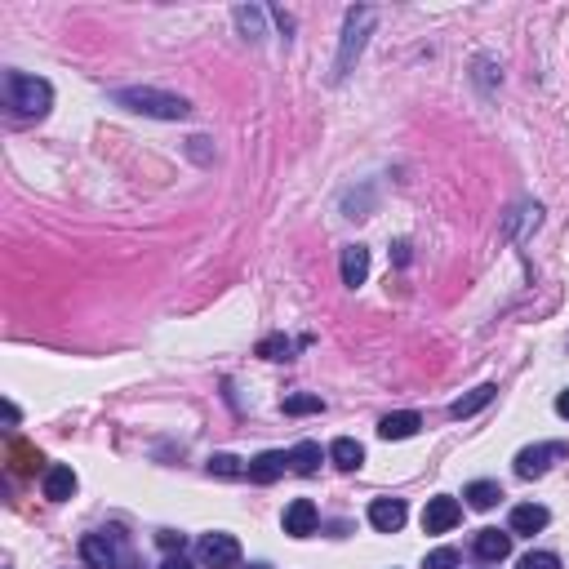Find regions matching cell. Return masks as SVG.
Returning <instances> with one entry per match:
<instances>
[{
    "label": "cell",
    "mask_w": 569,
    "mask_h": 569,
    "mask_svg": "<svg viewBox=\"0 0 569 569\" xmlns=\"http://www.w3.org/2000/svg\"><path fill=\"white\" fill-rule=\"evenodd\" d=\"M5 103L14 107V116H45L54 103L50 80L27 76V71H5Z\"/></svg>",
    "instance_id": "1"
},
{
    "label": "cell",
    "mask_w": 569,
    "mask_h": 569,
    "mask_svg": "<svg viewBox=\"0 0 569 569\" xmlns=\"http://www.w3.org/2000/svg\"><path fill=\"white\" fill-rule=\"evenodd\" d=\"M112 98H116L121 107L139 112V116H156V121H183V116L192 112V103H187V98L165 94V89H116Z\"/></svg>",
    "instance_id": "2"
},
{
    "label": "cell",
    "mask_w": 569,
    "mask_h": 569,
    "mask_svg": "<svg viewBox=\"0 0 569 569\" xmlns=\"http://www.w3.org/2000/svg\"><path fill=\"white\" fill-rule=\"evenodd\" d=\"M80 556H85V565L89 569H134V552L125 547V534H121V529L85 534Z\"/></svg>",
    "instance_id": "3"
},
{
    "label": "cell",
    "mask_w": 569,
    "mask_h": 569,
    "mask_svg": "<svg viewBox=\"0 0 569 569\" xmlns=\"http://www.w3.org/2000/svg\"><path fill=\"white\" fill-rule=\"evenodd\" d=\"M374 32V9H348V23H343V45H339V59H334V80H343L348 71H352V63L360 59V50H365V36Z\"/></svg>",
    "instance_id": "4"
},
{
    "label": "cell",
    "mask_w": 569,
    "mask_h": 569,
    "mask_svg": "<svg viewBox=\"0 0 569 569\" xmlns=\"http://www.w3.org/2000/svg\"><path fill=\"white\" fill-rule=\"evenodd\" d=\"M556 458H569V445L565 440H547V445H529V449H520L516 454V476L520 481H534V476H543Z\"/></svg>",
    "instance_id": "5"
},
{
    "label": "cell",
    "mask_w": 569,
    "mask_h": 569,
    "mask_svg": "<svg viewBox=\"0 0 569 569\" xmlns=\"http://www.w3.org/2000/svg\"><path fill=\"white\" fill-rule=\"evenodd\" d=\"M458 520H463V502H458V498H449V494L427 498V507H423V534H449Z\"/></svg>",
    "instance_id": "6"
},
{
    "label": "cell",
    "mask_w": 569,
    "mask_h": 569,
    "mask_svg": "<svg viewBox=\"0 0 569 569\" xmlns=\"http://www.w3.org/2000/svg\"><path fill=\"white\" fill-rule=\"evenodd\" d=\"M201 565L236 569L240 565V543H236L231 534H205V538H201Z\"/></svg>",
    "instance_id": "7"
},
{
    "label": "cell",
    "mask_w": 569,
    "mask_h": 569,
    "mask_svg": "<svg viewBox=\"0 0 569 569\" xmlns=\"http://www.w3.org/2000/svg\"><path fill=\"white\" fill-rule=\"evenodd\" d=\"M316 525H321V511L312 498H294L284 507V534L289 538H307V534H316Z\"/></svg>",
    "instance_id": "8"
},
{
    "label": "cell",
    "mask_w": 569,
    "mask_h": 569,
    "mask_svg": "<svg viewBox=\"0 0 569 569\" xmlns=\"http://www.w3.org/2000/svg\"><path fill=\"white\" fill-rule=\"evenodd\" d=\"M405 516H410V511H405L401 498H374V502H369V525H374L378 534H396V529L405 525Z\"/></svg>",
    "instance_id": "9"
},
{
    "label": "cell",
    "mask_w": 569,
    "mask_h": 569,
    "mask_svg": "<svg viewBox=\"0 0 569 569\" xmlns=\"http://www.w3.org/2000/svg\"><path fill=\"white\" fill-rule=\"evenodd\" d=\"M547 507H538V502H520V507H511V534H538V529H547Z\"/></svg>",
    "instance_id": "10"
},
{
    "label": "cell",
    "mask_w": 569,
    "mask_h": 569,
    "mask_svg": "<svg viewBox=\"0 0 569 569\" xmlns=\"http://www.w3.org/2000/svg\"><path fill=\"white\" fill-rule=\"evenodd\" d=\"M476 556L490 561V565L507 561V556H511V534H502V529H481V534H476Z\"/></svg>",
    "instance_id": "11"
},
{
    "label": "cell",
    "mask_w": 569,
    "mask_h": 569,
    "mask_svg": "<svg viewBox=\"0 0 569 569\" xmlns=\"http://www.w3.org/2000/svg\"><path fill=\"white\" fill-rule=\"evenodd\" d=\"M284 467H289V454H281V449H267V454H258V458L249 463V481H254V485H272Z\"/></svg>",
    "instance_id": "12"
},
{
    "label": "cell",
    "mask_w": 569,
    "mask_h": 569,
    "mask_svg": "<svg viewBox=\"0 0 569 569\" xmlns=\"http://www.w3.org/2000/svg\"><path fill=\"white\" fill-rule=\"evenodd\" d=\"M494 396H498L494 383H481L476 392H467V396H458V401L449 405V419H472V414H481V410H485Z\"/></svg>",
    "instance_id": "13"
},
{
    "label": "cell",
    "mask_w": 569,
    "mask_h": 569,
    "mask_svg": "<svg viewBox=\"0 0 569 569\" xmlns=\"http://www.w3.org/2000/svg\"><path fill=\"white\" fill-rule=\"evenodd\" d=\"M419 427H423V419H419L414 410H401V414H387V419L378 423V436H383V440H410Z\"/></svg>",
    "instance_id": "14"
},
{
    "label": "cell",
    "mask_w": 569,
    "mask_h": 569,
    "mask_svg": "<svg viewBox=\"0 0 569 569\" xmlns=\"http://www.w3.org/2000/svg\"><path fill=\"white\" fill-rule=\"evenodd\" d=\"M365 276H369V249L365 245H348L343 249V284H365Z\"/></svg>",
    "instance_id": "15"
},
{
    "label": "cell",
    "mask_w": 569,
    "mask_h": 569,
    "mask_svg": "<svg viewBox=\"0 0 569 569\" xmlns=\"http://www.w3.org/2000/svg\"><path fill=\"white\" fill-rule=\"evenodd\" d=\"M76 494V472L71 467H50L45 472V498H54V502H68V498Z\"/></svg>",
    "instance_id": "16"
},
{
    "label": "cell",
    "mask_w": 569,
    "mask_h": 569,
    "mask_svg": "<svg viewBox=\"0 0 569 569\" xmlns=\"http://www.w3.org/2000/svg\"><path fill=\"white\" fill-rule=\"evenodd\" d=\"M321 458H325V454H321L316 440H298V445L289 449V467H294L298 476H312V472L321 467Z\"/></svg>",
    "instance_id": "17"
},
{
    "label": "cell",
    "mask_w": 569,
    "mask_h": 569,
    "mask_svg": "<svg viewBox=\"0 0 569 569\" xmlns=\"http://www.w3.org/2000/svg\"><path fill=\"white\" fill-rule=\"evenodd\" d=\"M330 458H334V467L356 472V467L365 463V449H360V440H352V436H339V440L330 445Z\"/></svg>",
    "instance_id": "18"
},
{
    "label": "cell",
    "mask_w": 569,
    "mask_h": 569,
    "mask_svg": "<svg viewBox=\"0 0 569 569\" xmlns=\"http://www.w3.org/2000/svg\"><path fill=\"white\" fill-rule=\"evenodd\" d=\"M463 498H467V502H472L476 511H490L498 498H502V490H498L494 481H472V485L463 490Z\"/></svg>",
    "instance_id": "19"
},
{
    "label": "cell",
    "mask_w": 569,
    "mask_h": 569,
    "mask_svg": "<svg viewBox=\"0 0 569 569\" xmlns=\"http://www.w3.org/2000/svg\"><path fill=\"white\" fill-rule=\"evenodd\" d=\"M210 476H218V481H236V476H249V467H245L236 454H213V458H210Z\"/></svg>",
    "instance_id": "20"
},
{
    "label": "cell",
    "mask_w": 569,
    "mask_h": 569,
    "mask_svg": "<svg viewBox=\"0 0 569 569\" xmlns=\"http://www.w3.org/2000/svg\"><path fill=\"white\" fill-rule=\"evenodd\" d=\"M325 410V401L321 396H312V392H298V396H284V414H321Z\"/></svg>",
    "instance_id": "21"
},
{
    "label": "cell",
    "mask_w": 569,
    "mask_h": 569,
    "mask_svg": "<svg viewBox=\"0 0 569 569\" xmlns=\"http://www.w3.org/2000/svg\"><path fill=\"white\" fill-rule=\"evenodd\" d=\"M9 458H14V472H36V467H41V454H36L27 440H14V445H9Z\"/></svg>",
    "instance_id": "22"
},
{
    "label": "cell",
    "mask_w": 569,
    "mask_h": 569,
    "mask_svg": "<svg viewBox=\"0 0 569 569\" xmlns=\"http://www.w3.org/2000/svg\"><path fill=\"white\" fill-rule=\"evenodd\" d=\"M236 23H240V32H245L249 41H258V36H263V9L240 5V9H236Z\"/></svg>",
    "instance_id": "23"
},
{
    "label": "cell",
    "mask_w": 569,
    "mask_h": 569,
    "mask_svg": "<svg viewBox=\"0 0 569 569\" xmlns=\"http://www.w3.org/2000/svg\"><path fill=\"white\" fill-rule=\"evenodd\" d=\"M258 356H263V360H289V356H294V343H289L284 334H272V339L258 343Z\"/></svg>",
    "instance_id": "24"
},
{
    "label": "cell",
    "mask_w": 569,
    "mask_h": 569,
    "mask_svg": "<svg viewBox=\"0 0 569 569\" xmlns=\"http://www.w3.org/2000/svg\"><path fill=\"white\" fill-rule=\"evenodd\" d=\"M516 569H561V556L556 552H529V556H520Z\"/></svg>",
    "instance_id": "25"
},
{
    "label": "cell",
    "mask_w": 569,
    "mask_h": 569,
    "mask_svg": "<svg viewBox=\"0 0 569 569\" xmlns=\"http://www.w3.org/2000/svg\"><path fill=\"white\" fill-rule=\"evenodd\" d=\"M458 565V552L454 547H436V552H427L423 569H454Z\"/></svg>",
    "instance_id": "26"
},
{
    "label": "cell",
    "mask_w": 569,
    "mask_h": 569,
    "mask_svg": "<svg viewBox=\"0 0 569 569\" xmlns=\"http://www.w3.org/2000/svg\"><path fill=\"white\" fill-rule=\"evenodd\" d=\"M156 543L174 556V552H183V547H187V534H178V529H160V534H156Z\"/></svg>",
    "instance_id": "27"
},
{
    "label": "cell",
    "mask_w": 569,
    "mask_h": 569,
    "mask_svg": "<svg viewBox=\"0 0 569 569\" xmlns=\"http://www.w3.org/2000/svg\"><path fill=\"white\" fill-rule=\"evenodd\" d=\"M160 569H196V565H192V561L178 552V556H165V561H160Z\"/></svg>",
    "instance_id": "28"
},
{
    "label": "cell",
    "mask_w": 569,
    "mask_h": 569,
    "mask_svg": "<svg viewBox=\"0 0 569 569\" xmlns=\"http://www.w3.org/2000/svg\"><path fill=\"white\" fill-rule=\"evenodd\" d=\"M556 414H561V419H569V392H561V396H556Z\"/></svg>",
    "instance_id": "29"
},
{
    "label": "cell",
    "mask_w": 569,
    "mask_h": 569,
    "mask_svg": "<svg viewBox=\"0 0 569 569\" xmlns=\"http://www.w3.org/2000/svg\"><path fill=\"white\" fill-rule=\"evenodd\" d=\"M249 569H272V565H249Z\"/></svg>",
    "instance_id": "30"
}]
</instances>
